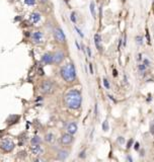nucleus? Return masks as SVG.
<instances>
[{"mask_svg": "<svg viewBox=\"0 0 154 162\" xmlns=\"http://www.w3.org/2000/svg\"><path fill=\"white\" fill-rule=\"evenodd\" d=\"M64 100H65V104L67 107L71 109V110H77L81 105L82 97H81V94L78 90L72 89L65 94Z\"/></svg>", "mask_w": 154, "mask_h": 162, "instance_id": "f257e3e1", "label": "nucleus"}, {"mask_svg": "<svg viewBox=\"0 0 154 162\" xmlns=\"http://www.w3.org/2000/svg\"><path fill=\"white\" fill-rule=\"evenodd\" d=\"M61 75L63 77V79L67 82H72L76 77V71H75V67L73 64H67L64 67H62L61 69Z\"/></svg>", "mask_w": 154, "mask_h": 162, "instance_id": "f03ea898", "label": "nucleus"}, {"mask_svg": "<svg viewBox=\"0 0 154 162\" xmlns=\"http://www.w3.org/2000/svg\"><path fill=\"white\" fill-rule=\"evenodd\" d=\"M54 35H55V39H56L57 42H59V43H64L65 42L66 38H65V34H64V32L61 29L56 28L54 30Z\"/></svg>", "mask_w": 154, "mask_h": 162, "instance_id": "7ed1b4c3", "label": "nucleus"}, {"mask_svg": "<svg viewBox=\"0 0 154 162\" xmlns=\"http://www.w3.org/2000/svg\"><path fill=\"white\" fill-rule=\"evenodd\" d=\"M1 148H2L4 151L9 152V151H11V150L14 148V144H13V142H12L11 140L5 139V140H3L2 143H1Z\"/></svg>", "mask_w": 154, "mask_h": 162, "instance_id": "20e7f679", "label": "nucleus"}, {"mask_svg": "<svg viewBox=\"0 0 154 162\" xmlns=\"http://www.w3.org/2000/svg\"><path fill=\"white\" fill-rule=\"evenodd\" d=\"M53 88H54V86H53V84L50 81H45L41 85V90L43 92H45V93H51L53 91Z\"/></svg>", "mask_w": 154, "mask_h": 162, "instance_id": "39448f33", "label": "nucleus"}, {"mask_svg": "<svg viewBox=\"0 0 154 162\" xmlns=\"http://www.w3.org/2000/svg\"><path fill=\"white\" fill-rule=\"evenodd\" d=\"M32 40L34 41V43H37V44H41L44 40V35L41 32H33L32 34Z\"/></svg>", "mask_w": 154, "mask_h": 162, "instance_id": "423d86ee", "label": "nucleus"}, {"mask_svg": "<svg viewBox=\"0 0 154 162\" xmlns=\"http://www.w3.org/2000/svg\"><path fill=\"white\" fill-rule=\"evenodd\" d=\"M64 57H65L64 53L61 52V51H58V52H56L53 55V62H55V63H61L63 61Z\"/></svg>", "mask_w": 154, "mask_h": 162, "instance_id": "0eeeda50", "label": "nucleus"}, {"mask_svg": "<svg viewBox=\"0 0 154 162\" xmlns=\"http://www.w3.org/2000/svg\"><path fill=\"white\" fill-rule=\"evenodd\" d=\"M66 130H67V132H68L69 134L74 135V134L77 132V125H76L75 123H73V122L68 123L67 126H66Z\"/></svg>", "mask_w": 154, "mask_h": 162, "instance_id": "6e6552de", "label": "nucleus"}, {"mask_svg": "<svg viewBox=\"0 0 154 162\" xmlns=\"http://www.w3.org/2000/svg\"><path fill=\"white\" fill-rule=\"evenodd\" d=\"M72 141H73V137H72V135L69 134V133L64 134V135L62 136V138H61V142H62L64 145H68Z\"/></svg>", "mask_w": 154, "mask_h": 162, "instance_id": "1a4fd4ad", "label": "nucleus"}, {"mask_svg": "<svg viewBox=\"0 0 154 162\" xmlns=\"http://www.w3.org/2000/svg\"><path fill=\"white\" fill-rule=\"evenodd\" d=\"M40 20H41V14L39 12H33L30 16V21L34 24L38 23Z\"/></svg>", "mask_w": 154, "mask_h": 162, "instance_id": "9d476101", "label": "nucleus"}, {"mask_svg": "<svg viewBox=\"0 0 154 162\" xmlns=\"http://www.w3.org/2000/svg\"><path fill=\"white\" fill-rule=\"evenodd\" d=\"M31 150H32V152H33V154L34 155H41V154H43V152H44V150H43V148L39 145H33V147L31 148Z\"/></svg>", "mask_w": 154, "mask_h": 162, "instance_id": "9b49d317", "label": "nucleus"}, {"mask_svg": "<svg viewBox=\"0 0 154 162\" xmlns=\"http://www.w3.org/2000/svg\"><path fill=\"white\" fill-rule=\"evenodd\" d=\"M42 60H43V62H44L45 64H51V63H53V55L47 53V54H45V55L43 56Z\"/></svg>", "mask_w": 154, "mask_h": 162, "instance_id": "f8f14e48", "label": "nucleus"}, {"mask_svg": "<svg viewBox=\"0 0 154 162\" xmlns=\"http://www.w3.org/2000/svg\"><path fill=\"white\" fill-rule=\"evenodd\" d=\"M68 154L69 153L67 152V151H65V150H61V151H59L57 158H58L59 160H65V159L68 157Z\"/></svg>", "mask_w": 154, "mask_h": 162, "instance_id": "ddd939ff", "label": "nucleus"}, {"mask_svg": "<svg viewBox=\"0 0 154 162\" xmlns=\"http://www.w3.org/2000/svg\"><path fill=\"white\" fill-rule=\"evenodd\" d=\"M101 42H102V39H101V35L98 33L94 34V43H95V46L96 48L98 49L99 51L102 50V47H101Z\"/></svg>", "mask_w": 154, "mask_h": 162, "instance_id": "4468645a", "label": "nucleus"}, {"mask_svg": "<svg viewBox=\"0 0 154 162\" xmlns=\"http://www.w3.org/2000/svg\"><path fill=\"white\" fill-rule=\"evenodd\" d=\"M31 143H32V145H39V144H41V138L38 137V136H35V137H34L32 139Z\"/></svg>", "mask_w": 154, "mask_h": 162, "instance_id": "2eb2a0df", "label": "nucleus"}, {"mask_svg": "<svg viewBox=\"0 0 154 162\" xmlns=\"http://www.w3.org/2000/svg\"><path fill=\"white\" fill-rule=\"evenodd\" d=\"M45 139H46V141H47V142L52 143V142L54 141V135H53L52 133H49V134H47V135H46Z\"/></svg>", "mask_w": 154, "mask_h": 162, "instance_id": "dca6fc26", "label": "nucleus"}, {"mask_svg": "<svg viewBox=\"0 0 154 162\" xmlns=\"http://www.w3.org/2000/svg\"><path fill=\"white\" fill-rule=\"evenodd\" d=\"M90 11H91V14L93 16H95V12H94V3L91 2L90 3Z\"/></svg>", "mask_w": 154, "mask_h": 162, "instance_id": "f3484780", "label": "nucleus"}, {"mask_svg": "<svg viewBox=\"0 0 154 162\" xmlns=\"http://www.w3.org/2000/svg\"><path fill=\"white\" fill-rule=\"evenodd\" d=\"M103 85H104V87H105L106 89H110V87H111V86H110L108 81H107V79H105V78L103 79Z\"/></svg>", "mask_w": 154, "mask_h": 162, "instance_id": "a211bd4d", "label": "nucleus"}, {"mask_svg": "<svg viewBox=\"0 0 154 162\" xmlns=\"http://www.w3.org/2000/svg\"><path fill=\"white\" fill-rule=\"evenodd\" d=\"M24 2L28 5H34V3H35V0H24Z\"/></svg>", "mask_w": 154, "mask_h": 162, "instance_id": "6ab92c4d", "label": "nucleus"}, {"mask_svg": "<svg viewBox=\"0 0 154 162\" xmlns=\"http://www.w3.org/2000/svg\"><path fill=\"white\" fill-rule=\"evenodd\" d=\"M103 131H107V130H108V126H107V121H104V122H103Z\"/></svg>", "mask_w": 154, "mask_h": 162, "instance_id": "aec40b11", "label": "nucleus"}, {"mask_svg": "<svg viewBox=\"0 0 154 162\" xmlns=\"http://www.w3.org/2000/svg\"><path fill=\"white\" fill-rule=\"evenodd\" d=\"M136 42H137L138 45H141V44H142V37H140V35L137 37V38H136Z\"/></svg>", "mask_w": 154, "mask_h": 162, "instance_id": "412c9836", "label": "nucleus"}, {"mask_svg": "<svg viewBox=\"0 0 154 162\" xmlns=\"http://www.w3.org/2000/svg\"><path fill=\"white\" fill-rule=\"evenodd\" d=\"M71 20H72L74 23L76 22V18H75V13H74V12H72V13H71Z\"/></svg>", "mask_w": 154, "mask_h": 162, "instance_id": "4be33fe9", "label": "nucleus"}, {"mask_svg": "<svg viewBox=\"0 0 154 162\" xmlns=\"http://www.w3.org/2000/svg\"><path fill=\"white\" fill-rule=\"evenodd\" d=\"M145 69H146V65H140V66H139V70L143 71V70H145Z\"/></svg>", "mask_w": 154, "mask_h": 162, "instance_id": "5701e85b", "label": "nucleus"}, {"mask_svg": "<svg viewBox=\"0 0 154 162\" xmlns=\"http://www.w3.org/2000/svg\"><path fill=\"white\" fill-rule=\"evenodd\" d=\"M124 142H125V139H124L123 137H120V138H119V143H120V144H123Z\"/></svg>", "mask_w": 154, "mask_h": 162, "instance_id": "b1692460", "label": "nucleus"}, {"mask_svg": "<svg viewBox=\"0 0 154 162\" xmlns=\"http://www.w3.org/2000/svg\"><path fill=\"white\" fill-rule=\"evenodd\" d=\"M75 30H76V31H77V32H78V33H79V35H80V37H81V38H83V33H82V32H80V31H79V30H78V29H77V28H75Z\"/></svg>", "mask_w": 154, "mask_h": 162, "instance_id": "393cba45", "label": "nucleus"}, {"mask_svg": "<svg viewBox=\"0 0 154 162\" xmlns=\"http://www.w3.org/2000/svg\"><path fill=\"white\" fill-rule=\"evenodd\" d=\"M151 134L154 135V125L153 124H151Z\"/></svg>", "mask_w": 154, "mask_h": 162, "instance_id": "a878e982", "label": "nucleus"}, {"mask_svg": "<svg viewBox=\"0 0 154 162\" xmlns=\"http://www.w3.org/2000/svg\"><path fill=\"white\" fill-rule=\"evenodd\" d=\"M87 54H88L89 57H91V51H90V49L89 48H87Z\"/></svg>", "mask_w": 154, "mask_h": 162, "instance_id": "bb28decb", "label": "nucleus"}, {"mask_svg": "<svg viewBox=\"0 0 154 162\" xmlns=\"http://www.w3.org/2000/svg\"><path fill=\"white\" fill-rule=\"evenodd\" d=\"M89 68H90V73L91 74H93V70H92V65L89 64Z\"/></svg>", "mask_w": 154, "mask_h": 162, "instance_id": "cd10ccee", "label": "nucleus"}, {"mask_svg": "<svg viewBox=\"0 0 154 162\" xmlns=\"http://www.w3.org/2000/svg\"><path fill=\"white\" fill-rule=\"evenodd\" d=\"M132 142H133L132 140H130V141H129V144H128V148H130V147H131V145H132Z\"/></svg>", "mask_w": 154, "mask_h": 162, "instance_id": "c85d7f7f", "label": "nucleus"}, {"mask_svg": "<svg viewBox=\"0 0 154 162\" xmlns=\"http://www.w3.org/2000/svg\"><path fill=\"white\" fill-rule=\"evenodd\" d=\"M135 149H136V150L139 149V143H136V144H135Z\"/></svg>", "mask_w": 154, "mask_h": 162, "instance_id": "c756f323", "label": "nucleus"}, {"mask_svg": "<svg viewBox=\"0 0 154 162\" xmlns=\"http://www.w3.org/2000/svg\"><path fill=\"white\" fill-rule=\"evenodd\" d=\"M41 3H47V0H39Z\"/></svg>", "mask_w": 154, "mask_h": 162, "instance_id": "7c9ffc66", "label": "nucleus"}, {"mask_svg": "<svg viewBox=\"0 0 154 162\" xmlns=\"http://www.w3.org/2000/svg\"><path fill=\"white\" fill-rule=\"evenodd\" d=\"M75 44H76V47H77V49H79V50H80V47H79V44H78V43H77V42H76V43H75Z\"/></svg>", "mask_w": 154, "mask_h": 162, "instance_id": "2f4dec72", "label": "nucleus"}, {"mask_svg": "<svg viewBox=\"0 0 154 162\" xmlns=\"http://www.w3.org/2000/svg\"><path fill=\"white\" fill-rule=\"evenodd\" d=\"M127 160H129V161H132V158H131L130 156H128V157H127Z\"/></svg>", "mask_w": 154, "mask_h": 162, "instance_id": "473e14b6", "label": "nucleus"}, {"mask_svg": "<svg viewBox=\"0 0 154 162\" xmlns=\"http://www.w3.org/2000/svg\"><path fill=\"white\" fill-rule=\"evenodd\" d=\"M0 138H1V132H0Z\"/></svg>", "mask_w": 154, "mask_h": 162, "instance_id": "72a5a7b5", "label": "nucleus"}]
</instances>
